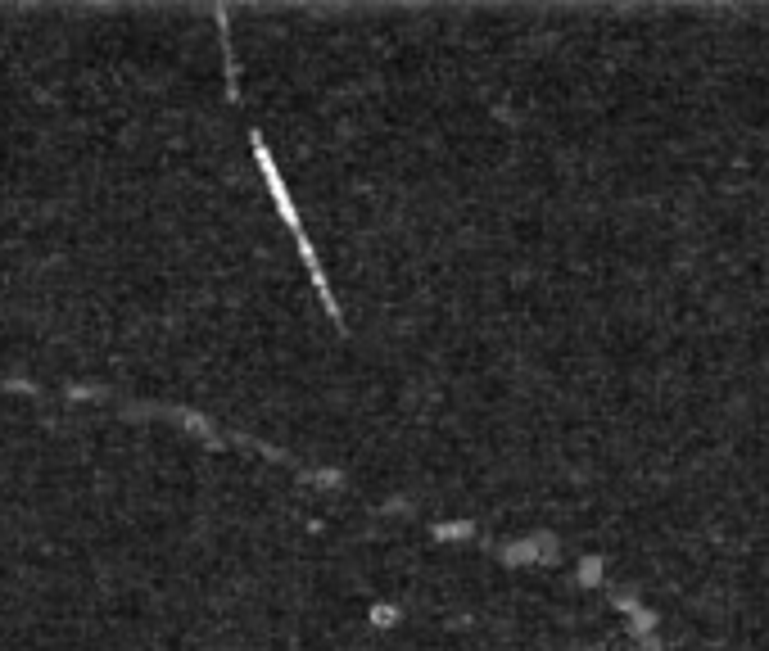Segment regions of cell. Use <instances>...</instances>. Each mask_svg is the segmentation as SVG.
Instances as JSON below:
<instances>
[{"mask_svg":"<svg viewBox=\"0 0 769 651\" xmlns=\"http://www.w3.org/2000/svg\"><path fill=\"white\" fill-rule=\"evenodd\" d=\"M580 579L584 584H602V557H584L580 561Z\"/></svg>","mask_w":769,"mask_h":651,"instance_id":"cell-3","label":"cell"},{"mask_svg":"<svg viewBox=\"0 0 769 651\" xmlns=\"http://www.w3.org/2000/svg\"><path fill=\"white\" fill-rule=\"evenodd\" d=\"M475 525L471 520H448V525H435V538H471Z\"/></svg>","mask_w":769,"mask_h":651,"instance_id":"cell-1","label":"cell"},{"mask_svg":"<svg viewBox=\"0 0 769 651\" xmlns=\"http://www.w3.org/2000/svg\"><path fill=\"white\" fill-rule=\"evenodd\" d=\"M647 651H661V647H656V642H652V638H647Z\"/></svg>","mask_w":769,"mask_h":651,"instance_id":"cell-5","label":"cell"},{"mask_svg":"<svg viewBox=\"0 0 769 651\" xmlns=\"http://www.w3.org/2000/svg\"><path fill=\"white\" fill-rule=\"evenodd\" d=\"M629 620H634V633H638V638H652V629H656V615L652 611H647V606H638V611L634 615H629Z\"/></svg>","mask_w":769,"mask_h":651,"instance_id":"cell-2","label":"cell"},{"mask_svg":"<svg viewBox=\"0 0 769 651\" xmlns=\"http://www.w3.org/2000/svg\"><path fill=\"white\" fill-rule=\"evenodd\" d=\"M394 620V606H376V624H390Z\"/></svg>","mask_w":769,"mask_h":651,"instance_id":"cell-4","label":"cell"}]
</instances>
